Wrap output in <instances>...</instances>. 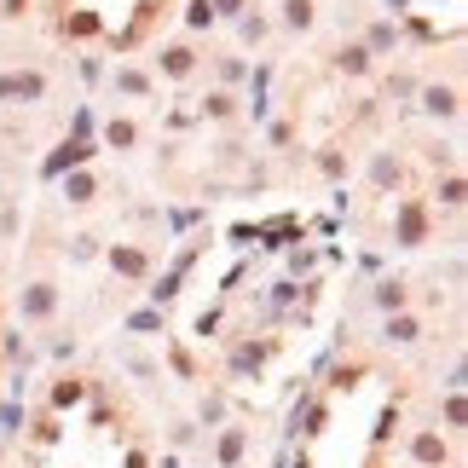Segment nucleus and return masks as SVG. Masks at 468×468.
Returning a JSON list of instances; mask_svg holds the SVG:
<instances>
[{"instance_id":"f257e3e1","label":"nucleus","mask_w":468,"mask_h":468,"mask_svg":"<svg viewBox=\"0 0 468 468\" xmlns=\"http://www.w3.org/2000/svg\"><path fill=\"white\" fill-rule=\"evenodd\" d=\"M35 468H122V439L116 428H76L70 388H58V405L35 434Z\"/></svg>"},{"instance_id":"f03ea898","label":"nucleus","mask_w":468,"mask_h":468,"mask_svg":"<svg viewBox=\"0 0 468 468\" xmlns=\"http://www.w3.org/2000/svg\"><path fill=\"white\" fill-rule=\"evenodd\" d=\"M162 6L168 0H58V18H64V35H76V40L133 47L162 18Z\"/></svg>"},{"instance_id":"7ed1b4c3","label":"nucleus","mask_w":468,"mask_h":468,"mask_svg":"<svg viewBox=\"0 0 468 468\" xmlns=\"http://www.w3.org/2000/svg\"><path fill=\"white\" fill-rule=\"evenodd\" d=\"M12 6H18V0H0V12H12Z\"/></svg>"}]
</instances>
